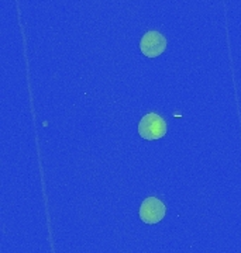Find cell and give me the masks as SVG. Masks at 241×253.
Returning a JSON list of instances; mask_svg holds the SVG:
<instances>
[{
	"mask_svg": "<svg viewBox=\"0 0 241 253\" xmlns=\"http://www.w3.org/2000/svg\"><path fill=\"white\" fill-rule=\"evenodd\" d=\"M138 214H140V219L143 222L148 224V225H154L164 219L165 214H167V207L160 199L148 197L141 203Z\"/></svg>",
	"mask_w": 241,
	"mask_h": 253,
	"instance_id": "obj_2",
	"label": "cell"
},
{
	"mask_svg": "<svg viewBox=\"0 0 241 253\" xmlns=\"http://www.w3.org/2000/svg\"><path fill=\"white\" fill-rule=\"evenodd\" d=\"M167 134V123L162 117L155 113L145 114L138 124V135L147 141L161 139Z\"/></svg>",
	"mask_w": 241,
	"mask_h": 253,
	"instance_id": "obj_1",
	"label": "cell"
},
{
	"mask_svg": "<svg viewBox=\"0 0 241 253\" xmlns=\"http://www.w3.org/2000/svg\"><path fill=\"white\" fill-rule=\"evenodd\" d=\"M167 38L158 31H147L140 41V49L148 58H157L167 49Z\"/></svg>",
	"mask_w": 241,
	"mask_h": 253,
	"instance_id": "obj_3",
	"label": "cell"
}]
</instances>
